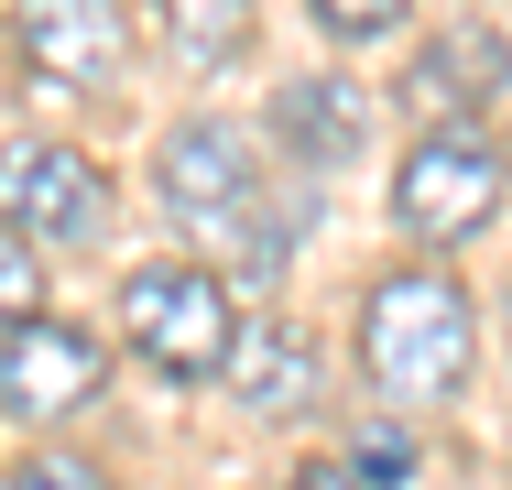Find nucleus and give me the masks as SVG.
<instances>
[{"mask_svg": "<svg viewBox=\"0 0 512 490\" xmlns=\"http://www.w3.org/2000/svg\"><path fill=\"white\" fill-rule=\"evenodd\" d=\"M153 196L197 251H229L240 273H284L295 240H306V207H284L262 142L240 120H175L153 142Z\"/></svg>", "mask_w": 512, "mask_h": 490, "instance_id": "1", "label": "nucleus"}, {"mask_svg": "<svg viewBox=\"0 0 512 490\" xmlns=\"http://www.w3.org/2000/svg\"><path fill=\"white\" fill-rule=\"evenodd\" d=\"M349 360H360V382L382 392V403L436 414V403H458L469 371H480V305H469L458 273H436V262H393L382 284H360Z\"/></svg>", "mask_w": 512, "mask_h": 490, "instance_id": "2", "label": "nucleus"}, {"mask_svg": "<svg viewBox=\"0 0 512 490\" xmlns=\"http://www.w3.org/2000/svg\"><path fill=\"white\" fill-rule=\"evenodd\" d=\"M240 305H229V273L218 262H142L120 273V349L164 382H218L229 349H240Z\"/></svg>", "mask_w": 512, "mask_h": 490, "instance_id": "3", "label": "nucleus"}, {"mask_svg": "<svg viewBox=\"0 0 512 490\" xmlns=\"http://www.w3.org/2000/svg\"><path fill=\"white\" fill-rule=\"evenodd\" d=\"M502 196H512V153L491 131H414L393 164V229L414 251H458L502 218Z\"/></svg>", "mask_w": 512, "mask_h": 490, "instance_id": "4", "label": "nucleus"}, {"mask_svg": "<svg viewBox=\"0 0 512 490\" xmlns=\"http://www.w3.org/2000/svg\"><path fill=\"white\" fill-rule=\"evenodd\" d=\"M109 164L77 142H44V131H11L0 142V229L33 240V251H99L109 240Z\"/></svg>", "mask_w": 512, "mask_h": 490, "instance_id": "5", "label": "nucleus"}, {"mask_svg": "<svg viewBox=\"0 0 512 490\" xmlns=\"http://www.w3.org/2000/svg\"><path fill=\"white\" fill-rule=\"evenodd\" d=\"M109 382V338L77 316H33L0 338V425H66Z\"/></svg>", "mask_w": 512, "mask_h": 490, "instance_id": "6", "label": "nucleus"}, {"mask_svg": "<svg viewBox=\"0 0 512 490\" xmlns=\"http://www.w3.org/2000/svg\"><path fill=\"white\" fill-rule=\"evenodd\" d=\"M11 55H22L33 88L88 98V88H109L131 66V11L120 0H22L11 11Z\"/></svg>", "mask_w": 512, "mask_h": 490, "instance_id": "7", "label": "nucleus"}, {"mask_svg": "<svg viewBox=\"0 0 512 490\" xmlns=\"http://www.w3.org/2000/svg\"><path fill=\"white\" fill-rule=\"evenodd\" d=\"M502 88H512V44L491 22H458V33L414 44V66H404V109L425 131H480V109Z\"/></svg>", "mask_w": 512, "mask_h": 490, "instance_id": "8", "label": "nucleus"}, {"mask_svg": "<svg viewBox=\"0 0 512 490\" xmlns=\"http://www.w3.org/2000/svg\"><path fill=\"white\" fill-rule=\"evenodd\" d=\"M316 382H327V360H316V338L295 327V316H251L240 349H229V371H218V392H229L251 425H295V414H316Z\"/></svg>", "mask_w": 512, "mask_h": 490, "instance_id": "9", "label": "nucleus"}, {"mask_svg": "<svg viewBox=\"0 0 512 490\" xmlns=\"http://www.w3.org/2000/svg\"><path fill=\"white\" fill-rule=\"evenodd\" d=\"M273 142L295 175H349L371 153V88L360 77H284L273 88Z\"/></svg>", "mask_w": 512, "mask_h": 490, "instance_id": "10", "label": "nucleus"}, {"mask_svg": "<svg viewBox=\"0 0 512 490\" xmlns=\"http://www.w3.org/2000/svg\"><path fill=\"white\" fill-rule=\"evenodd\" d=\"M251 0H153V33H164V55L175 66H240L251 55Z\"/></svg>", "mask_w": 512, "mask_h": 490, "instance_id": "11", "label": "nucleus"}, {"mask_svg": "<svg viewBox=\"0 0 512 490\" xmlns=\"http://www.w3.org/2000/svg\"><path fill=\"white\" fill-rule=\"evenodd\" d=\"M306 22L327 44H382V33H404L414 0H306Z\"/></svg>", "mask_w": 512, "mask_h": 490, "instance_id": "12", "label": "nucleus"}, {"mask_svg": "<svg viewBox=\"0 0 512 490\" xmlns=\"http://www.w3.org/2000/svg\"><path fill=\"white\" fill-rule=\"evenodd\" d=\"M33 316H44V251L0 229V338H11V327H33Z\"/></svg>", "mask_w": 512, "mask_h": 490, "instance_id": "13", "label": "nucleus"}, {"mask_svg": "<svg viewBox=\"0 0 512 490\" xmlns=\"http://www.w3.org/2000/svg\"><path fill=\"white\" fill-rule=\"evenodd\" d=\"M0 490H120V480H109L99 458H77V447H33V458H22Z\"/></svg>", "mask_w": 512, "mask_h": 490, "instance_id": "14", "label": "nucleus"}, {"mask_svg": "<svg viewBox=\"0 0 512 490\" xmlns=\"http://www.w3.org/2000/svg\"><path fill=\"white\" fill-rule=\"evenodd\" d=\"M349 469H360V480H371V490H393V480H404V469H414V447H404V436H393V425H371V436L349 447Z\"/></svg>", "mask_w": 512, "mask_h": 490, "instance_id": "15", "label": "nucleus"}, {"mask_svg": "<svg viewBox=\"0 0 512 490\" xmlns=\"http://www.w3.org/2000/svg\"><path fill=\"white\" fill-rule=\"evenodd\" d=\"M284 490H371V480H360L349 458H306V469H295V480H284Z\"/></svg>", "mask_w": 512, "mask_h": 490, "instance_id": "16", "label": "nucleus"}]
</instances>
